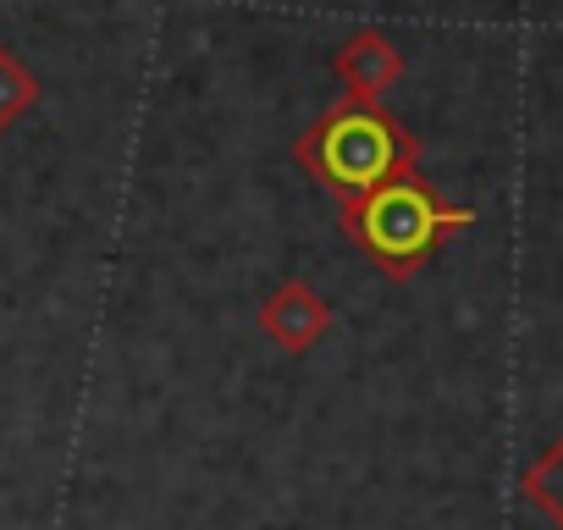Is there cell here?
<instances>
[{"label":"cell","mask_w":563,"mask_h":530,"mask_svg":"<svg viewBox=\"0 0 563 530\" xmlns=\"http://www.w3.org/2000/svg\"><path fill=\"white\" fill-rule=\"evenodd\" d=\"M294 161L332 188L338 199H360L376 183H393L420 166V139L382 111V100H338L305 139L294 144Z\"/></svg>","instance_id":"obj_1"},{"label":"cell","mask_w":563,"mask_h":530,"mask_svg":"<svg viewBox=\"0 0 563 530\" xmlns=\"http://www.w3.org/2000/svg\"><path fill=\"white\" fill-rule=\"evenodd\" d=\"M470 221H475V210L448 205L415 172H404L393 183H376L360 199H343V232L382 265L387 277H415L420 265Z\"/></svg>","instance_id":"obj_2"},{"label":"cell","mask_w":563,"mask_h":530,"mask_svg":"<svg viewBox=\"0 0 563 530\" xmlns=\"http://www.w3.org/2000/svg\"><path fill=\"white\" fill-rule=\"evenodd\" d=\"M260 332L276 343V349H288V354H310L327 332H332V305L310 288V283H299V277H288L265 305H260Z\"/></svg>","instance_id":"obj_3"},{"label":"cell","mask_w":563,"mask_h":530,"mask_svg":"<svg viewBox=\"0 0 563 530\" xmlns=\"http://www.w3.org/2000/svg\"><path fill=\"white\" fill-rule=\"evenodd\" d=\"M332 73L343 84L349 100H382L398 78H404V51L393 45V34L382 29H360L332 51Z\"/></svg>","instance_id":"obj_4"},{"label":"cell","mask_w":563,"mask_h":530,"mask_svg":"<svg viewBox=\"0 0 563 530\" xmlns=\"http://www.w3.org/2000/svg\"><path fill=\"white\" fill-rule=\"evenodd\" d=\"M519 492H525V503L547 519V525H558L563 530V437L525 470V481H519Z\"/></svg>","instance_id":"obj_5"},{"label":"cell","mask_w":563,"mask_h":530,"mask_svg":"<svg viewBox=\"0 0 563 530\" xmlns=\"http://www.w3.org/2000/svg\"><path fill=\"white\" fill-rule=\"evenodd\" d=\"M34 106H40V78L23 67L18 51L0 45V133H12Z\"/></svg>","instance_id":"obj_6"}]
</instances>
